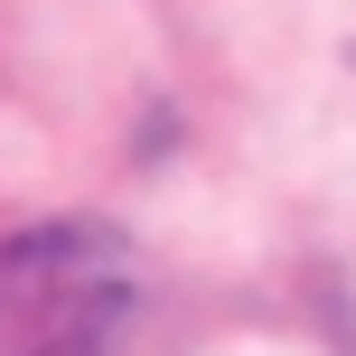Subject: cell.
<instances>
[{
    "instance_id": "6da1fadb",
    "label": "cell",
    "mask_w": 356,
    "mask_h": 356,
    "mask_svg": "<svg viewBox=\"0 0 356 356\" xmlns=\"http://www.w3.org/2000/svg\"><path fill=\"white\" fill-rule=\"evenodd\" d=\"M141 282L122 234L47 225L0 244V356H122Z\"/></svg>"
}]
</instances>
